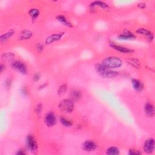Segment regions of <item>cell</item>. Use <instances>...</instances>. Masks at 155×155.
<instances>
[{"label": "cell", "mask_w": 155, "mask_h": 155, "mask_svg": "<svg viewBox=\"0 0 155 155\" xmlns=\"http://www.w3.org/2000/svg\"><path fill=\"white\" fill-rule=\"evenodd\" d=\"M101 64L105 67L113 69L121 67L123 65L122 59L117 56H108L102 60Z\"/></svg>", "instance_id": "cell-1"}, {"label": "cell", "mask_w": 155, "mask_h": 155, "mask_svg": "<svg viewBox=\"0 0 155 155\" xmlns=\"http://www.w3.org/2000/svg\"><path fill=\"white\" fill-rule=\"evenodd\" d=\"M95 69L101 76L105 78H111L118 76L119 75L118 72L105 67L101 63L97 64L95 66Z\"/></svg>", "instance_id": "cell-2"}, {"label": "cell", "mask_w": 155, "mask_h": 155, "mask_svg": "<svg viewBox=\"0 0 155 155\" xmlns=\"http://www.w3.org/2000/svg\"><path fill=\"white\" fill-rule=\"evenodd\" d=\"M59 108L64 112L70 113L74 110V103L70 99H64L59 104Z\"/></svg>", "instance_id": "cell-3"}, {"label": "cell", "mask_w": 155, "mask_h": 155, "mask_svg": "<svg viewBox=\"0 0 155 155\" xmlns=\"http://www.w3.org/2000/svg\"><path fill=\"white\" fill-rule=\"evenodd\" d=\"M26 145L28 150L30 152L32 153H37L38 150V144L35 139L34 138L32 135H27L26 137Z\"/></svg>", "instance_id": "cell-4"}, {"label": "cell", "mask_w": 155, "mask_h": 155, "mask_svg": "<svg viewBox=\"0 0 155 155\" xmlns=\"http://www.w3.org/2000/svg\"><path fill=\"white\" fill-rule=\"evenodd\" d=\"M12 67L19 72L20 73L23 75H27L28 72L27 67L25 64L21 61H15L12 64Z\"/></svg>", "instance_id": "cell-5"}, {"label": "cell", "mask_w": 155, "mask_h": 155, "mask_svg": "<svg viewBox=\"0 0 155 155\" xmlns=\"http://www.w3.org/2000/svg\"><path fill=\"white\" fill-rule=\"evenodd\" d=\"M143 149L144 152L147 154H151L154 150V141L153 138H149L146 140L144 144Z\"/></svg>", "instance_id": "cell-6"}, {"label": "cell", "mask_w": 155, "mask_h": 155, "mask_svg": "<svg viewBox=\"0 0 155 155\" xmlns=\"http://www.w3.org/2000/svg\"><path fill=\"white\" fill-rule=\"evenodd\" d=\"M44 122L47 127L54 126L56 123V117L55 113L53 112L47 113L44 118Z\"/></svg>", "instance_id": "cell-7"}, {"label": "cell", "mask_w": 155, "mask_h": 155, "mask_svg": "<svg viewBox=\"0 0 155 155\" xmlns=\"http://www.w3.org/2000/svg\"><path fill=\"white\" fill-rule=\"evenodd\" d=\"M82 149L85 151H93L97 148V144L91 140L85 141L82 144Z\"/></svg>", "instance_id": "cell-8"}, {"label": "cell", "mask_w": 155, "mask_h": 155, "mask_svg": "<svg viewBox=\"0 0 155 155\" xmlns=\"http://www.w3.org/2000/svg\"><path fill=\"white\" fill-rule=\"evenodd\" d=\"M64 32H61L51 34L46 38L45 43L46 44H50L51 43L58 41L62 38V37L64 35Z\"/></svg>", "instance_id": "cell-9"}, {"label": "cell", "mask_w": 155, "mask_h": 155, "mask_svg": "<svg viewBox=\"0 0 155 155\" xmlns=\"http://www.w3.org/2000/svg\"><path fill=\"white\" fill-rule=\"evenodd\" d=\"M110 46L112 49H113L114 50L119 51V52L123 53V54H132L134 51L133 50L130 48H127V47L121 46H119L113 42L110 43Z\"/></svg>", "instance_id": "cell-10"}, {"label": "cell", "mask_w": 155, "mask_h": 155, "mask_svg": "<svg viewBox=\"0 0 155 155\" xmlns=\"http://www.w3.org/2000/svg\"><path fill=\"white\" fill-rule=\"evenodd\" d=\"M136 33L137 34H139V35H141L144 37H146L150 42L152 41L154 38L153 33L151 31L147 30V29L140 28L136 30Z\"/></svg>", "instance_id": "cell-11"}, {"label": "cell", "mask_w": 155, "mask_h": 155, "mask_svg": "<svg viewBox=\"0 0 155 155\" xmlns=\"http://www.w3.org/2000/svg\"><path fill=\"white\" fill-rule=\"evenodd\" d=\"M144 111L145 114L149 117H153L154 116L155 111L154 106L150 102L145 103L144 106Z\"/></svg>", "instance_id": "cell-12"}, {"label": "cell", "mask_w": 155, "mask_h": 155, "mask_svg": "<svg viewBox=\"0 0 155 155\" xmlns=\"http://www.w3.org/2000/svg\"><path fill=\"white\" fill-rule=\"evenodd\" d=\"M118 39L120 40H133L136 39V36L132 32L126 30L118 36Z\"/></svg>", "instance_id": "cell-13"}, {"label": "cell", "mask_w": 155, "mask_h": 155, "mask_svg": "<svg viewBox=\"0 0 155 155\" xmlns=\"http://www.w3.org/2000/svg\"><path fill=\"white\" fill-rule=\"evenodd\" d=\"M81 96H82L81 92L79 89H74L70 91V99L72 100L73 102L78 101L81 98Z\"/></svg>", "instance_id": "cell-14"}, {"label": "cell", "mask_w": 155, "mask_h": 155, "mask_svg": "<svg viewBox=\"0 0 155 155\" xmlns=\"http://www.w3.org/2000/svg\"><path fill=\"white\" fill-rule=\"evenodd\" d=\"M132 84L133 89L137 92H141L144 89V85L142 82L137 79L133 78L132 80Z\"/></svg>", "instance_id": "cell-15"}, {"label": "cell", "mask_w": 155, "mask_h": 155, "mask_svg": "<svg viewBox=\"0 0 155 155\" xmlns=\"http://www.w3.org/2000/svg\"><path fill=\"white\" fill-rule=\"evenodd\" d=\"M56 20L67 27H72L73 26L72 24L70 21H68L64 15H58L56 16Z\"/></svg>", "instance_id": "cell-16"}, {"label": "cell", "mask_w": 155, "mask_h": 155, "mask_svg": "<svg viewBox=\"0 0 155 155\" xmlns=\"http://www.w3.org/2000/svg\"><path fill=\"white\" fill-rule=\"evenodd\" d=\"M32 32L29 30H24L21 32L19 36L20 40H27L32 37Z\"/></svg>", "instance_id": "cell-17"}, {"label": "cell", "mask_w": 155, "mask_h": 155, "mask_svg": "<svg viewBox=\"0 0 155 155\" xmlns=\"http://www.w3.org/2000/svg\"><path fill=\"white\" fill-rule=\"evenodd\" d=\"M14 33H15V32L13 30H11L10 31L7 32L6 33L3 34V35H1V37H0V42H1V43L6 42L8 39L11 38L13 36Z\"/></svg>", "instance_id": "cell-18"}, {"label": "cell", "mask_w": 155, "mask_h": 155, "mask_svg": "<svg viewBox=\"0 0 155 155\" xmlns=\"http://www.w3.org/2000/svg\"><path fill=\"white\" fill-rule=\"evenodd\" d=\"M90 7H99L102 8H104V9H108L109 8V6L107 4L105 3L104 2L100 1H94L92 2L90 4Z\"/></svg>", "instance_id": "cell-19"}, {"label": "cell", "mask_w": 155, "mask_h": 155, "mask_svg": "<svg viewBox=\"0 0 155 155\" xmlns=\"http://www.w3.org/2000/svg\"><path fill=\"white\" fill-rule=\"evenodd\" d=\"M127 63L131 65L132 66L134 67L135 68H138L140 67V61L136 58H129L127 59Z\"/></svg>", "instance_id": "cell-20"}, {"label": "cell", "mask_w": 155, "mask_h": 155, "mask_svg": "<svg viewBox=\"0 0 155 155\" xmlns=\"http://www.w3.org/2000/svg\"><path fill=\"white\" fill-rule=\"evenodd\" d=\"M39 13L40 12L39 9H38L37 8H32V9H30L29 12V14L31 16V18H32L33 20H36L39 15Z\"/></svg>", "instance_id": "cell-21"}, {"label": "cell", "mask_w": 155, "mask_h": 155, "mask_svg": "<svg viewBox=\"0 0 155 155\" xmlns=\"http://www.w3.org/2000/svg\"><path fill=\"white\" fill-rule=\"evenodd\" d=\"M59 120H60V123H61V124L63 125H64V127H71L72 125V123L71 120L66 118L64 116L60 117L59 118Z\"/></svg>", "instance_id": "cell-22"}, {"label": "cell", "mask_w": 155, "mask_h": 155, "mask_svg": "<svg viewBox=\"0 0 155 155\" xmlns=\"http://www.w3.org/2000/svg\"><path fill=\"white\" fill-rule=\"evenodd\" d=\"M106 153L108 155H117L119 154V150L118 147L112 146V147H110L109 148H108Z\"/></svg>", "instance_id": "cell-23"}, {"label": "cell", "mask_w": 155, "mask_h": 155, "mask_svg": "<svg viewBox=\"0 0 155 155\" xmlns=\"http://www.w3.org/2000/svg\"><path fill=\"white\" fill-rule=\"evenodd\" d=\"M14 57H15L14 54L11 52L4 53L1 55V58H3V59L4 60V61H11V60L13 59Z\"/></svg>", "instance_id": "cell-24"}, {"label": "cell", "mask_w": 155, "mask_h": 155, "mask_svg": "<svg viewBox=\"0 0 155 155\" xmlns=\"http://www.w3.org/2000/svg\"><path fill=\"white\" fill-rule=\"evenodd\" d=\"M67 89V85L66 84H63L59 87L57 90V93L58 94H59V95H63V94H64L66 93Z\"/></svg>", "instance_id": "cell-25"}, {"label": "cell", "mask_w": 155, "mask_h": 155, "mask_svg": "<svg viewBox=\"0 0 155 155\" xmlns=\"http://www.w3.org/2000/svg\"><path fill=\"white\" fill-rule=\"evenodd\" d=\"M21 93L24 97H27L28 95V90L25 87H23L20 90Z\"/></svg>", "instance_id": "cell-26"}, {"label": "cell", "mask_w": 155, "mask_h": 155, "mask_svg": "<svg viewBox=\"0 0 155 155\" xmlns=\"http://www.w3.org/2000/svg\"><path fill=\"white\" fill-rule=\"evenodd\" d=\"M42 109V106L41 104H39L37 105V108H36V113H37V115H39L41 113V111Z\"/></svg>", "instance_id": "cell-27"}, {"label": "cell", "mask_w": 155, "mask_h": 155, "mask_svg": "<svg viewBox=\"0 0 155 155\" xmlns=\"http://www.w3.org/2000/svg\"><path fill=\"white\" fill-rule=\"evenodd\" d=\"M40 78H41V75L40 73H35V75H34L33 76V80L34 81H35V82H37L39 80H40Z\"/></svg>", "instance_id": "cell-28"}, {"label": "cell", "mask_w": 155, "mask_h": 155, "mask_svg": "<svg viewBox=\"0 0 155 155\" xmlns=\"http://www.w3.org/2000/svg\"><path fill=\"white\" fill-rule=\"evenodd\" d=\"M37 50L38 52H42V50H44V46L41 43H38L37 46Z\"/></svg>", "instance_id": "cell-29"}, {"label": "cell", "mask_w": 155, "mask_h": 155, "mask_svg": "<svg viewBox=\"0 0 155 155\" xmlns=\"http://www.w3.org/2000/svg\"><path fill=\"white\" fill-rule=\"evenodd\" d=\"M128 154L130 155H135V154H141V153L139 152L138 151H135L134 150H130L128 151Z\"/></svg>", "instance_id": "cell-30"}, {"label": "cell", "mask_w": 155, "mask_h": 155, "mask_svg": "<svg viewBox=\"0 0 155 155\" xmlns=\"http://www.w3.org/2000/svg\"><path fill=\"white\" fill-rule=\"evenodd\" d=\"M137 6H138V7H140V8H141V9H144V8L146 7V4L144 3H140L139 4H137Z\"/></svg>", "instance_id": "cell-31"}, {"label": "cell", "mask_w": 155, "mask_h": 155, "mask_svg": "<svg viewBox=\"0 0 155 155\" xmlns=\"http://www.w3.org/2000/svg\"><path fill=\"white\" fill-rule=\"evenodd\" d=\"M5 84H6V88H9L11 85V81L10 80H7L6 82H5Z\"/></svg>", "instance_id": "cell-32"}, {"label": "cell", "mask_w": 155, "mask_h": 155, "mask_svg": "<svg viewBox=\"0 0 155 155\" xmlns=\"http://www.w3.org/2000/svg\"><path fill=\"white\" fill-rule=\"evenodd\" d=\"M47 84H42L41 85H40L39 86V88H38V90H42V89H45L46 87H47Z\"/></svg>", "instance_id": "cell-33"}, {"label": "cell", "mask_w": 155, "mask_h": 155, "mask_svg": "<svg viewBox=\"0 0 155 155\" xmlns=\"http://www.w3.org/2000/svg\"><path fill=\"white\" fill-rule=\"evenodd\" d=\"M5 68H6L5 65H4L3 64H1V66H0V70H1V72H3Z\"/></svg>", "instance_id": "cell-34"}, {"label": "cell", "mask_w": 155, "mask_h": 155, "mask_svg": "<svg viewBox=\"0 0 155 155\" xmlns=\"http://www.w3.org/2000/svg\"><path fill=\"white\" fill-rule=\"evenodd\" d=\"M16 154H20V155H21V154H25V151H24L23 150H18V152L16 153Z\"/></svg>", "instance_id": "cell-35"}]
</instances>
